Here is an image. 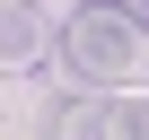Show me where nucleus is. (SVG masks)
<instances>
[{"instance_id": "3", "label": "nucleus", "mask_w": 149, "mask_h": 140, "mask_svg": "<svg viewBox=\"0 0 149 140\" xmlns=\"http://www.w3.org/2000/svg\"><path fill=\"white\" fill-rule=\"evenodd\" d=\"M53 61V18L44 9H0V70H35Z\"/></svg>"}, {"instance_id": "2", "label": "nucleus", "mask_w": 149, "mask_h": 140, "mask_svg": "<svg viewBox=\"0 0 149 140\" xmlns=\"http://www.w3.org/2000/svg\"><path fill=\"white\" fill-rule=\"evenodd\" d=\"M97 105H105V88H53L44 105H35V140H97Z\"/></svg>"}, {"instance_id": "7", "label": "nucleus", "mask_w": 149, "mask_h": 140, "mask_svg": "<svg viewBox=\"0 0 149 140\" xmlns=\"http://www.w3.org/2000/svg\"><path fill=\"white\" fill-rule=\"evenodd\" d=\"M0 140H35V131H0Z\"/></svg>"}, {"instance_id": "4", "label": "nucleus", "mask_w": 149, "mask_h": 140, "mask_svg": "<svg viewBox=\"0 0 149 140\" xmlns=\"http://www.w3.org/2000/svg\"><path fill=\"white\" fill-rule=\"evenodd\" d=\"M97 140H149V96H114L97 105Z\"/></svg>"}, {"instance_id": "5", "label": "nucleus", "mask_w": 149, "mask_h": 140, "mask_svg": "<svg viewBox=\"0 0 149 140\" xmlns=\"http://www.w3.org/2000/svg\"><path fill=\"white\" fill-rule=\"evenodd\" d=\"M114 18H132V26H149V0H105Z\"/></svg>"}, {"instance_id": "6", "label": "nucleus", "mask_w": 149, "mask_h": 140, "mask_svg": "<svg viewBox=\"0 0 149 140\" xmlns=\"http://www.w3.org/2000/svg\"><path fill=\"white\" fill-rule=\"evenodd\" d=\"M0 9H35V0H0Z\"/></svg>"}, {"instance_id": "1", "label": "nucleus", "mask_w": 149, "mask_h": 140, "mask_svg": "<svg viewBox=\"0 0 149 140\" xmlns=\"http://www.w3.org/2000/svg\"><path fill=\"white\" fill-rule=\"evenodd\" d=\"M53 61H61L79 88H123L132 61H140V26L114 18L105 0H79V9L53 26Z\"/></svg>"}]
</instances>
